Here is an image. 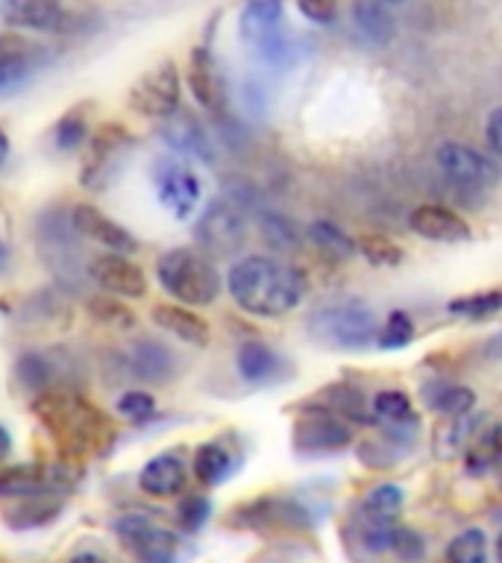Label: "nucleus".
Masks as SVG:
<instances>
[{
	"instance_id": "5fc2aeb1",
	"label": "nucleus",
	"mask_w": 502,
	"mask_h": 563,
	"mask_svg": "<svg viewBox=\"0 0 502 563\" xmlns=\"http://www.w3.org/2000/svg\"><path fill=\"white\" fill-rule=\"evenodd\" d=\"M388 7H400V3H403V0H385Z\"/></svg>"
},
{
	"instance_id": "f8f14e48",
	"label": "nucleus",
	"mask_w": 502,
	"mask_h": 563,
	"mask_svg": "<svg viewBox=\"0 0 502 563\" xmlns=\"http://www.w3.org/2000/svg\"><path fill=\"white\" fill-rule=\"evenodd\" d=\"M153 185H156L159 202H162L176 220L192 218L194 211H197L203 185L192 167H185L183 162L159 158L156 165H153Z\"/></svg>"
},
{
	"instance_id": "37998d69",
	"label": "nucleus",
	"mask_w": 502,
	"mask_h": 563,
	"mask_svg": "<svg viewBox=\"0 0 502 563\" xmlns=\"http://www.w3.org/2000/svg\"><path fill=\"white\" fill-rule=\"evenodd\" d=\"M329 394L335 396V402H329L335 413H341L347 422H361V426H368L370 413L364 411V396H361L359 387L352 385H335Z\"/></svg>"
},
{
	"instance_id": "7ed1b4c3",
	"label": "nucleus",
	"mask_w": 502,
	"mask_h": 563,
	"mask_svg": "<svg viewBox=\"0 0 502 563\" xmlns=\"http://www.w3.org/2000/svg\"><path fill=\"white\" fill-rule=\"evenodd\" d=\"M0 18L18 30L83 35L103 24L91 0H0Z\"/></svg>"
},
{
	"instance_id": "473e14b6",
	"label": "nucleus",
	"mask_w": 502,
	"mask_h": 563,
	"mask_svg": "<svg viewBox=\"0 0 502 563\" xmlns=\"http://www.w3.org/2000/svg\"><path fill=\"white\" fill-rule=\"evenodd\" d=\"M56 514H59L56 496H26V499H18L15 508L7 510V522L12 528H35L51 522Z\"/></svg>"
},
{
	"instance_id": "5701e85b",
	"label": "nucleus",
	"mask_w": 502,
	"mask_h": 563,
	"mask_svg": "<svg viewBox=\"0 0 502 563\" xmlns=\"http://www.w3.org/2000/svg\"><path fill=\"white\" fill-rule=\"evenodd\" d=\"M123 361H127L132 378H141V382H156L159 385V382H167L174 376V352L156 338H139L127 350Z\"/></svg>"
},
{
	"instance_id": "b1692460",
	"label": "nucleus",
	"mask_w": 502,
	"mask_h": 563,
	"mask_svg": "<svg viewBox=\"0 0 502 563\" xmlns=\"http://www.w3.org/2000/svg\"><path fill=\"white\" fill-rule=\"evenodd\" d=\"M153 323L174 334V338H179V341L192 343V346H209L211 341L209 320L185 306L162 302V306L153 308Z\"/></svg>"
},
{
	"instance_id": "ea45409f",
	"label": "nucleus",
	"mask_w": 502,
	"mask_h": 563,
	"mask_svg": "<svg viewBox=\"0 0 502 563\" xmlns=\"http://www.w3.org/2000/svg\"><path fill=\"white\" fill-rule=\"evenodd\" d=\"M356 253H361L370 264H379V267H394L405 258L403 246L385 235H361L356 241Z\"/></svg>"
},
{
	"instance_id": "412c9836",
	"label": "nucleus",
	"mask_w": 502,
	"mask_h": 563,
	"mask_svg": "<svg viewBox=\"0 0 502 563\" xmlns=\"http://www.w3.org/2000/svg\"><path fill=\"white\" fill-rule=\"evenodd\" d=\"M162 139L179 156L197 158L203 165L215 162V147H211L209 132H206V126L194 114L174 112L171 118H165V123H162Z\"/></svg>"
},
{
	"instance_id": "4468645a",
	"label": "nucleus",
	"mask_w": 502,
	"mask_h": 563,
	"mask_svg": "<svg viewBox=\"0 0 502 563\" xmlns=\"http://www.w3.org/2000/svg\"><path fill=\"white\" fill-rule=\"evenodd\" d=\"M74 487L65 470H44L39 464L9 466L0 473V499H26V496H65Z\"/></svg>"
},
{
	"instance_id": "f257e3e1",
	"label": "nucleus",
	"mask_w": 502,
	"mask_h": 563,
	"mask_svg": "<svg viewBox=\"0 0 502 563\" xmlns=\"http://www.w3.org/2000/svg\"><path fill=\"white\" fill-rule=\"evenodd\" d=\"M30 408L65 455H103L114 443V426L109 413L100 411L77 390H68L62 385L51 387V390L35 394Z\"/></svg>"
},
{
	"instance_id": "a878e982",
	"label": "nucleus",
	"mask_w": 502,
	"mask_h": 563,
	"mask_svg": "<svg viewBox=\"0 0 502 563\" xmlns=\"http://www.w3.org/2000/svg\"><path fill=\"white\" fill-rule=\"evenodd\" d=\"M352 24L376 47L394 38V15L385 0H352Z\"/></svg>"
},
{
	"instance_id": "20e7f679",
	"label": "nucleus",
	"mask_w": 502,
	"mask_h": 563,
	"mask_svg": "<svg viewBox=\"0 0 502 563\" xmlns=\"http://www.w3.org/2000/svg\"><path fill=\"white\" fill-rule=\"evenodd\" d=\"M156 279L167 297L183 306H211L220 297V273L188 246H176L159 255Z\"/></svg>"
},
{
	"instance_id": "3c124183",
	"label": "nucleus",
	"mask_w": 502,
	"mask_h": 563,
	"mask_svg": "<svg viewBox=\"0 0 502 563\" xmlns=\"http://www.w3.org/2000/svg\"><path fill=\"white\" fill-rule=\"evenodd\" d=\"M70 563H109L103 558V554H97V552H79L70 558Z\"/></svg>"
},
{
	"instance_id": "79ce46f5",
	"label": "nucleus",
	"mask_w": 502,
	"mask_h": 563,
	"mask_svg": "<svg viewBox=\"0 0 502 563\" xmlns=\"http://www.w3.org/2000/svg\"><path fill=\"white\" fill-rule=\"evenodd\" d=\"M209 517L211 501L206 493H188V496H183V501H179V508H176V522H179V528L188 531V534H197V531L209 522Z\"/></svg>"
},
{
	"instance_id": "ddd939ff",
	"label": "nucleus",
	"mask_w": 502,
	"mask_h": 563,
	"mask_svg": "<svg viewBox=\"0 0 502 563\" xmlns=\"http://www.w3.org/2000/svg\"><path fill=\"white\" fill-rule=\"evenodd\" d=\"M435 162H438L440 174L447 176V183L458 185V188H491L496 179V162L488 158L479 150L467 147L461 141H444L435 150Z\"/></svg>"
},
{
	"instance_id": "2f4dec72",
	"label": "nucleus",
	"mask_w": 502,
	"mask_h": 563,
	"mask_svg": "<svg viewBox=\"0 0 502 563\" xmlns=\"http://www.w3.org/2000/svg\"><path fill=\"white\" fill-rule=\"evenodd\" d=\"M370 417L388 422V426H414V422H421V417L412 408V399L403 390H379L370 399Z\"/></svg>"
},
{
	"instance_id": "a18cd8bd",
	"label": "nucleus",
	"mask_w": 502,
	"mask_h": 563,
	"mask_svg": "<svg viewBox=\"0 0 502 563\" xmlns=\"http://www.w3.org/2000/svg\"><path fill=\"white\" fill-rule=\"evenodd\" d=\"M391 552L403 563H421L426 558V540L421 531L405 526H394V537H391Z\"/></svg>"
},
{
	"instance_id": "f3484780",
	"label": "nucleus",
	"mask_w": 502,
	"mask_h": 563,
	"mask_svg": "<svg viewBox=\"0 0 502 563\" xmlns=\"http://www.w3.org/2000/svg\"><path fill=\"white\" fill-rule=\"evenodd\" d=\"M70 232L79 238H86V241H95L103 250H112V253L130 255L135 253V238L121 227V223H114L112 218H106L103 211L97 209V206H88V202H79L70 209Z\"/></svg>"
},
{
	"instance_id": "423d86ee",
	"label": "nucleus",
	"mask_w": 502,
	"mask_h": 563,
	"mask_svg": "<svg viewBox=\"0 0 502 563\" xmlns=\"http://www.w3.org/2000/svg\"><path fill=\"white\" fill-rule=\"evenodd\" d=\"M238 35L247 51L264 65H285L291 56L285 33V7L282 0H247L238 15Z\"/></svg>"
},
{
	"instance_id": "9d476101",
	"label": "nucleus",
	"mask_w": 502,
	"mask_h": 563,
	"mask_svg": "<svg viewBox=\"0 0 502 563\" xmlns=\"http://www.w3.org/2000/svg\"><path fill=\"white\" fill-rule=\"evenodd\" d=\"M86 147V165H83V185L91 191H103L106 185L112 183L118 167H121V156L130 150L132 135L123 130L121 123H103L100 130L91 135Z\"/></svg>"
},
{
	"instance_id": "49530a36",
	"label": "nucleus",
	"mask_w": 502,
	"mask_h": 563,
	"mask_svg": "<svg viewBox=\"0 0 502 563\" xmlns=\"http://www.w3.org/2000/svg\"><path fill=\"white\" fill-rule=\"evenodd\" d=\"M299 15L312 21V24L329 26L338 18V0H294Z\"/></svg>"
},
{
	"instance_id": "6ab92c4d",
	"label": "nucleus",
	"mask_w": 502,
	"mask_h": 563,
	"mask_svg": "<svg viewBox=\"0 0 502 563\" xmlns=\"http://www.w3.org/2000/svg\"><path fill=\"white\" fill-rule=\"evenodd\" d=\"M188 88H192L194 100L211 114H223L227 109V91H223V77H220L215 53L206 44L192 47L188 56Z\"/></svg>"
},
{
	"instance_id": "4be33fe9",
	"label": "nucleus",
	"mask_w": 502,
	"mask_h": 563,
	"mask_svg": "<svg viewBox=\"0 0 502 563\" xmlns=\"http://www.w3.org/2000/svg\"><path fill=\"white\" fill-rule=\"evenodd\" d=\"M185 482H188V470H185L179 452H159L156 457H150L148 464L141 466L139 473L141 493L156 496V499L179 496L185 490Z\"/></svg>"
},
{
	"instance_id": "0eeeda50",
	"label": "nucleus",
	"mask_w": 502,
	"mask_h": 563,
	"mask_svg": "<svg viewBox=\"0 0 502 563\" xmlns=\"http://www.w3.org/2000/svg\"><path fill=\"white\" fill-rule=\"evenodd\" d=\"M356 431L341 413H335L329 405H306L291 429V446L299 455H329L350 446Z\"/></svg>"
},
{
	"instance_id": "09e8293b",
	"label": "nucleus",
	"mask_w": 502,
	"mask_h": 563,
	"mask_svg": "<svg viewBox=\"0 0 502 563\" xmlns=\"http://www.w3.org/2000/svg\"><path fill=\"white\" fill-rule=\"evenodd\" d=\"M484 139H488V150L493 156L502 153V109L493 106L491 114H488V123H484Z\"/></svg>"
},
{
	"instance_id": "603ef678",
	"label": "nucleus",
	"mask_w": 502,
	"mask_h": 563,
	"mask_svg": "<svg viewBox=\"0 0 502 563\" xmlns=\"http://www.w3.org/2000/svg\"><path fill=\"white\" fill-rule=\"evenodd\" d=\"M9 258H12V255H9V246L3 244V241H0V273H7Z\"/></svg>"
},
{
	"instance_id": "c756f323",
	"label": "nucleus",
	"mask_w": 502,
	"mask_h": 563,
	"mask_svg": "<svg viewBox=\"0 0 502 563\" xmlns=\"http://www.w3.org/2000/svg\"><path fill=\"white\" fill-rule=\"evenodd\" d=\"M482 431V417H473V413H461V417H449V422H444L435 434V446H438V455L447 461V457H456V452L467 449L470 438Z\"/></svg>"
},
{
	"instance_id": "7c9ffc66",
	"label": "nucleus",
	"mask_w": 502,
	"mask_h": 563,
	"mask_svg": "<svg viewBox=\"0 0 502 563\" xmlns=\"http://www.w3.org/2000/svg\"><path fill=\"white\" fill-rule=\"evenodd\" d=\"M56 373H59V367H56L51 355H44V352H24L15 364L18 382H21L26 390H33V394L59 387L56 385Z\"/></svg>"
},
{
	"instance_id": "dca6fc26",
	"label": "nucleus",
	"mask_w": 502,
	"mask_h": 563,
	"mask_svg": "<svg viewBox=\"0 0 502 563\" xmlns=\"http://www.w3.org/2000/svg\"><path fill=\"white\" fill-rule=\"evenodd\" d=\"M44 62V44L18 33H0V97L12 95Z\"/></svg>"
},
{
	"instance_id": "c9c22d12",
	"label": "nucleus",
	"mask_w": 502,
	"mask_h": 563,
	"mask_svg": "<svg viewBox=\"0 0 502 563\" xmlns=\"http://www.w3.org/2000/svg\"><path fill=\"white\" fill-rule=\"evenodd\" d=\"M447 311L452 317H465V320H491L502 311V294L500 290H482V294H467L447 302Z\"/></svg>"
},
{
	"instance_id": "de8ad7c7",
	"label": "nucleus",
	"mask_w": 502,
	"mask_h": 563,
	"mask_svg": "<svg viewBox=\"0 0 502 563\" xmlns=\"http://www.w3.org/2000/svg\"><path fill=\"white\" fill-rule=\"evenodd\" d=\"M262 229H264V238L273 241L276 246H282V250H288V246L297 244L294 227H291L285 218H280V214H268V218H262Z\"/></svg>"
},
{
	"instance_id": "e433bc0d",
	"label": "nucleus",
	"mask_w": 502,
	"mask_h": 563,
	"mask_svg": "<svg viewBox=\"0 0 502 563\" xmlns=\"http://www.w3.org/2000/svg\"><path fill=\"white\" fill-rule=\"evenodd\" d=\"M447 563H488V534L482 528H465L447 543Z\"/></svg>"
},
{
	"instance_id": "aec40b11",
	"label": "nucleus",
	"mask_w": 502,
	"mask_h": 563,
	"mask_svg": "<svg viewBox=\"0 0 502 563\" xmlns=\"http://www.w3.org/2000/svg\"><path fill=\"white\" fill-rule=\"evenodd\" d=\"M408 229L414 235L438 244H461L470 241V223L458 211L438 206V202H423L417 209L408 211Z\"/></svg>"
},
{
	"instance_id": "f03ea898",
	"label": "nucleus",
	"mask_w": 502,
	"mask_h": 563,
	"mask_svg": "<svg viewBox=\"0 0 502 563\" xmlns=\"http://www.w3.org/2000/svg\"><path fill=\"white\" fill-rule=\"evenodd\" d=\"M227 290L247 314L280 317L303 302L306 276L268 255H247L229 267Z\"/></svg>"
},
{
	"instance_id": "cd10ccee",
	"label": "nucleus",
	"mask_w": 502,
	"mask_h": 563,
	"mask_svg": "<svg viewBox=\"0 0 502 563\" xmlns=\"http://www.w3.org/2000/svg\"><path fill=\"white\" fill-rule=\"evenodd\" d=\"M405 505V493L400 484H376L368 496L361 499V522H379V526H394L400 510Z\"/></svg>"
},
{
	"instance_id": "72a5a7b5",
	"label": "nucleus",
	"mask_w": 502,
	"mask_h": 563,
	"mask_svg": "<svg viewBox=\"0 0 502 563\" xmlns=\"http://www.w3.org/2000/svg\"><path fill=\"white\" fill-rule=\"evenodd\" d=\"M88 314L95 317V323L106 325V329H118V332H130L139 325L127 302H121L118 297H106V294L88 299Z\"/></svg>"
},
{
	"instance_id": "f704fd0d",
	"label": "nucleus",
	"mask_w": 502,
	"mask_h": 563,
	"mask_svg": "<svg viewBox=\"0 0 502 563\" xmlns=\"http://www.w3.org/2000/svg\"><path fill=\"white\" fill-rule=\"evenodd\" d=\"M426 405L447 417H461L473 411L476 394L465 385H435L432 390L426 387Z\"/></svg>"
},
{
	"instance_id": "6e6552de",
	"label": "nucleus",
	"mask_w": 502,
	"mask_h": 563,
	"mask_svg": "<svg viewBox=\"0 0 502 563\" xmlns=\"http://www.w3.org/2000/svg\"><path fill=\"white\" fill-rule=\"evenodd\" d=\"M179 91H183L179 70L171 59H162L132 82L127 100H130L132 112L141 118L165 121L179 109Z\"/></svg>"
},
{
	"instance_id": "8fccbe9b",
	"label": "nucleus",
	"mask_w": 502,
	"mask_h": 563,
	"mask_svg": "<svg viewBox=\"0 0 502 563\" xmlns=\"http://www.w3.org/2000/svg\"><path fill=\"white\" fill-rule=\"evenodd\" d=\"M9 452H12V434H9V431L0 426V464L7 461Z\"/></svg>"
},
{
	"instance_id": "9b49d317",
	"label": "nucleus",
	"mask_w": 502,
	"mask_h": 563,
	"mask_svg": "<svg viewBox=\"0 0 502 563\" xmlns=\"http://www.w3.org/2000/svg\"><path fill=\"white\" fill-rule=\"evenodd\" d=\"M194 235L200 241L209 253L218 255H232L241 250L247 238V223L241 206L232 200H211L206 206L200 218H197V227H194Z\"/></svg>"
},
{
	"instance_id": "1a4fd4ad",
	"label": "nucleus",
	"mask_w": 502,
	"mask_h": 563,
	"mask_svg": "<svg viewBox=\"0 0 502 563\" xmlns=\"http://www.w3.org/2000/svg\"><path fill=\"white\" fill-rule=\"evenodd\" d=\"M114 537L130 549L141 563H174L179 552V537L156 526L144 514H123L114 519Z\"/></svg>"
},
{
	"instance_id": "58836bf2",
	"label": "nucleus",
	"mask_w": 502,
	"mask_h": 563,
	"mask_svg": "<svg viewBox=\"0 0 502 563\" xmlns=\"http://www.w3.org/2000/svg\"><path fill=\"white\" fill-rule=\"evenodd\" d=\"M308 238H312L324 253L335 255V258H352V255H356V241H352L343 229L329 223V220H315V223L308 227Z\"/></svg>"
},
{
	"instance_id": "4c0bfd02",
	"label": "nucleus",
	"mask_w": 502,
	"mask_h": 563,
	"mask_svg": "<svg viewBox=\"0 0 502 563\" xmlns=\"http://www.w3.org/2000/svg\"><path fill=\"white\" fill-rule=\"evenodd\" d=\"M53 139H56V147L65 153L83 147L88 139V106H74L70 112L62 114L53 130Z\"/></svg>"
},
{
	"instance_id": "a19ab883",
	"label": "nucleus",
	"mask_w": 502,
	"mask_h": 563,
	"mask_svg": "<svg viewBox=\"0 0 502 563\" xmlns=\"http://www.w3.org/2000/svg\"><path fill=\"white\" fill-rule=\"evenodd\" d=\"M414 341V320L405 311H391L385 325L376 332L379 350H405Z\"/></svg>"
},
{
	"instance_id": "39448f33",
	"label": "nucleus",
	"mask_w": 502,
	"mask_h": 563,
	"mask_svg": "<svg viewBox=\"0 0 502 563\" xmlns=\"http://www.w3.org/2000/svg\"><path fill=\"white\" fill-rule=\"evenodd\" d=\"M376 314L361 302H332L308 314V334L326 350H368L376 343Z\"/></svg>"
},
{
	"instance_id": "864d4df0",
	"label": "nucleus",
	"mask_w": 502,
	"mask_h": 563,
	"mask_svg": "<svg viewBox=\"0 0 502 563\" xmlns=\"http://www.w3.org/2000/svg\"><path fill=\"white\" fill-rule=\"evenodd\" d=\"M7 156H9V139H7V132L0 130V165L7 162Z\"/></svg>"
},
{
	"instance_id": "a211bd4d",
	"label": "nucleus",
	"mask_w": 502,
	"mask_h": 563,
	"mask_svg": "<svg viewBox=\"0 0 502 563\" xmlns=\"http://www.w3.org/2000/svg\"><path fill=\"white\" fill-rule=\"evenodd\" d=\"M238 514H241L238 526L255 528V531H276V528L297 531V528L312 526V514L299 501L280 499V496H264V499L250 501Z\"/></svg>"
},
{
	"instance_id": "c03bdc74",
	"label": "nucleus",
	"mask_w": 502,
	"mask_h": 563,
	"mask_svg": "<svg viewBox=\"0 0 502 563\" xmlns=\"http://www.w3.org/2000/svg\"><path fill=\"white\" fill-rule=\"evenodd\" d=\"M118 413H121L123 420L135 422H148L153 413H156V399L148 394V390H127V394L118 396V402H114Z\"/></svg>"
},
{
	"instance_id": "2eb2a0df",
	"label": "nucleus",
	"mask_w": 502,
	"mask_h": 563,
	"mask_svg": "<svg viewBox=\"0 0 502 563\" xmlns=\"http://www.w3.org/2000/svg\"><path fill=\"white\" fill-rule=\"evenodd\" d=\"M88 276H91V282H97L109 297L141 299L148 294V276H144V271L121 253L95 255V258L88 262Z\"/></svg>"
},
{
	"instance_id": "393cba45",
	"label": "nucleus",
	"mask_w": 502,
	"mask_h": 563,
	"mask_svg": "<svg viewBox=\"0 0 502 563\" xmlns=\"http://www.w3.org/2000/svg\"><path fill=\"white\" fill-rule=\"evenodd\" d=\"M282 361L276 350H271L262 341H244L236 352V369L238 376L244 378L247 385H264L280 373Z\"/></svg>"
},
{
	"instance_id": "c85d7f7f",
	"label": "nucleus",
	"mask_w": 502,
	"mask_h": 563,
	"mask_svg": "<svg viewBox=\"0 0 502 563\" xmlns=\"http://www.w3.org/2000/svg\"><path fill=\"white\" fill-rule=\"evenodd\" d=\"M500 464V426L493 422L484 431H479V438L473 443H467L465 449V470L467 475H488L493 466Z\"/></svg>"
},
{
	"instance_id": "bb28decb",
	"label": "nucleus",
	"mask_w": 502,
	"mask_h": 563,
	"mask_svg": "<svg viewBox=\"0 0 502 563\" xmlns=\"http://www.w3.org/2000/svg\"><path fill=\"white\" fill-rule=\"evenodd\" d=\"M238 457L223 443H203L194 452V475L203 487H220L229 475L236 473Z\"/></svg>"
}]
</instances>
